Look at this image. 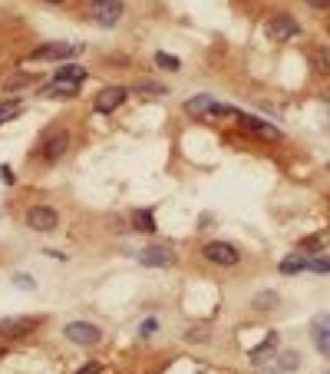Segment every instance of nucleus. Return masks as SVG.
<instances>
[{
	"instance_id": "nucleus-1",
	"label": "nucleus",
	"mask_w": 330,
	"mask_h": 374,
	"mask_svg": "<svg viewBox=\"0 0 330 374\" xmlns=\"http://www.w3.org/2000/svg\"><path fill=\"white\" fill-rule=\"evenodd\" d=\"M63 338L69 344H76V348H96L99 341H102V331L93 322H66Z\"/></svg>"
},
{
	"instance_id": "nucleus-2",
	"label": "nucleus",
	"mask_w": 330,
	"mask_h": 374,
	"mask_svg": "<svg viewBox=\"0 0 330 374\" xmlns=\"http://www.w3.org/2000/svg\"><path fill=\"white\" fill-rule=\"evenodd\" d=\"M23 222H27V229H33V232H53L60 225V212L53 205H30L23 212Z\"/></svg>"
},
{
	"instance_id": "nucleus-3",
	"label": "nucleus",
	"mask_w": 330,
	"mask_h": 374,
	"mask_svg": "<svg viewBox=\"0 0 330 374\" xmlns=\"http://www.w3.org/2000/svg\"><path fill=\"white\" fill-rule=\"evenodd\" d=\"M122 0H93L89 3V20L96 23V27H116L119 20H122Z\"/></svg>"
},
{
	"instance_id": "nucleus-4",
	"label": "nucleus",
	"mask_w": 330,
	"mask_h": 374,
	"mask_svg": "<svg viewBox=\"0 0 330 374\" xmlns=\"http://www.w3.org/2000/svg\"><path fill=\"white\" fill-rule=\"evenodd\" d=\"M201 256L208 258L212 265H221V269H231V265H238V262H241L238 249H234L231 242H205Z\"/></svg>"
},
{
	"instance_id": "nucleus-5",
	"label": "nucleus",
	"mask_w": 330,
	"mask_h": 374,
	"mask_svg": "<svg viewBox=\"0 0 330 374\" xmlns=\"http://www.w3.org/2000/svg\"><path fill=\"white\" fill-rule=\"evenodd\" d=\"M126 96H129L126 86H102L96 96H93V110L102 113V116H106V113H116V110L126 103Z\"/></svg>"
},
{
	"instance_id": "nucleus-6",
	"label": "nucleus",
	"mask_w": 330,
	"mask_h": 374,
	"mask_svg": "<svg viewBox=\"0 0 330 374\" xmlns=\"http://www.w3.org/2000/svg\"><path fill=\"white\" fill-rule=\"evenodd\" d=\"M40 315H14V318H0V335L3 338H23L33 328H40Z\"/></svg>"
},
{
	"instance_id": "nucleus-7",
	"label": "nucleus",
	"mask_w": 330,
	"mask_h": 374,
	"mask_svg": "<svg viewBox=\"0 0 330 374\" xmlns=\"http://www.w3.org/2000/svg\"><path fill=\"white\" fill-rule=\"evenodd\" d=\"M66 56H76V43L50 40V43H40V47L30 53L33 63H47V60H66Z\"/></svg>"
},
{
	"instance_id": "nucleus-8",
	"label": "nucleus",
	"mask_w": 330,
	"mask_h": 374,
	"mask_svg": "<svg viewBox=\"0 0 330 374\" xmlns=\"http://www.w3.org/2000/svg\"><path fill=\"white\" fill-rule=\"evenodd\" d=\"M139 262H142L146 269H172L179 258H175L172 249H165V245H148V249L139 252Z\"/></svg>"
},
{
	"instance_id": "nucleus-9",
	"label": "nucleus",
	"mask_w": 330,
	"mask_h": 374,
	"mask_svg": "<svg viewBox=\"0 0 330 374\" xmlns=\"http://www.w3.org/2000/svg\"><path fill=\"white\" fill-rule=\"evenodd\" d=\"M297 34H300V23L291 14H274V17L267 20V37L271 40H291Z\"/></svg>"
},
{
	"instance_id": "nucleus-10",
	"label": "nucleus",
	"mask_w": 330,
	"mask_h": 374,
	"mask_svg": "<svg viewBox=\"0 0 330 374\" xmlns=\"http://www.w3.org/2000/svg\"><path fill=\"white\" fill-rule=\"evenodd\" d=\"M311 338H314V344H317V355L330 361V315L327 311H320L311 322Z\"/></svg>"
},
{
	"instance_id": "nucleus-11",
	"label": "nucleus",
	"mask_w": 330,
	"mask_h": 374,
	"mask_svg": "<svg viewBox=\"0 0 330 374\" xmlns=\"http://www.w3.org/2000/svg\"><path fill=\"white\" fill-rule=\"evenodd\" d=\"M66 153H69V133H66V129L53 133V136L43 143V163H50V166H53V163H60Z\"/></svg>"
},
{
	"instance_id": "nucleus-12",
	"label": "nucleus",
	"mask_w": 330,
	"mask_h": 374,
	"mask_svg": "<svg viewBox=\"0 0 330 374\" xmlns=\"http://www.w3.org/2000/svg\"><path fill=\"white\" fill-rule=\"evenodd\" d=\"M238 123H241L245 133H251V136H258V139H280L278 126H271V123H264L258 116H238Z\"/></svg>"
},
{
	"instance_id": "nucleus-13",
	"label": "nucleus",
	"mask_w": 330,
	"mask_h": 374,
	"mask_svg": "<svg viewBox=\"0 0 330 374\" xmlns=\"http://www.w3.org/2000/svg\"><path fill=\"white\" fill-rule=\"evenodd\" d=\"M82 86L76 83H60V80H50V86H43V96L47 100H76Z\"/></svg>"
},
{
	"instance_id": "nucleus-14",
	"label": "nucleus",
	"mask_w": 330,
	"mask_h": 374,
	"mask_svg": "<svg viewBox=\"0 0 330 374\" xmlns=\"http://www.w3.org/2000/svg\"><path fill=\"white\" fill-rule=\"evenodd\" d=\"M86 76H89V70L80 67V63H66V67H60L53 73V80H60V83H76V86H82Z\"/></svg>"
},
{
	"instance_id": "nucleus-15",
	"label": "nucleus",
	"mask_w": 330,
	"mask_h": 374,
	"mask_svg": "<svg viewBox=\"0 0 330 374\" xmlns=\"http://www.w3.org/2000/svg\"><path fill=\"white\" fill-rule=\"evenodd\" d=\"M212 106H214V100L208 93H198L192 100H185V113L188 116H205V113H212Z\"/></svg>"
},
{
	"instance_id": "nucleus-16",
	"label": "nucleus",
	"mask_w": 330,
	"mask_h": 374,
	"mask_svg": "<svg viewBox=\"0 0 330 374\" xmlns=\"http://www.w3.org/2000/svg\"><path fill=\"white\" fill-rule=\"evenodd\" d=\"M129 225L135 232H155V219H152V209H135L129 216Z\"/></svg>"
},
{
	"instance_id": "nucleus-17",
	"label": "nucleus",
	"mask_w": 330,
	"mask_h": 374,
	"mask_svg": "<svg viewBox=\"0 0 330 374\" xmlns=\"http://www.w3.org/2000/svg\"><path fill=\"white\" fill-rule=\"evenodd\" d=\"M20 113H23V103L20 100H0V126L3 123H14Z\"/></svg>"
},
{
	"instance_id": "nucleus-18",
	"label": "nucleus",
	"mask_w": 330,
	"mask_h": 374,
	"mask_svg": "<svg viewBox=\"0 0 330 374\" xmlns=\"http://www.w3.org/2000/svg\"><path fill=\"white\" fill-rule=\"evenodd\" d=\"M30 83H33V73H10L0 86H3L7 93H16V90H27Z\"/></svg>"
},
{
	"instance_id": "nucleus-19",
	"label": "nucleus",
	"mask_w": 330,
	"mask_h": 374,
	"mask_svg": "<svg viewBox=\"0 0 330 374\" xmlns=\"http://www.w3.org/2000/svg\"><path fill=\"white\" fill-rule=\"evenodd\" d=\"M274 344H278V335L271 331V335H267V341H264V344H258V348L251 351V361H254V364H261V361H267V357L274 355Z\"/></svg>"
},
{
	"instance_id": "nucleus-20",
	"label": "nucleus",
	"mask_w": 330,
	"mask_h": 374,
	"mask_svg": "<svg viewBox=\"0 0 330 374\" xmlns=\"http://www.w3.org/2000/svg\"><path fill=\"white\" fill-rule=\"evenodd\" d=\"M135 93H146V96H165L168 93V83H155V80H139V83H132Z\"/></svg>"
},
{
	"instance_id": "nucleus-21",
	"label": "nucleus",
	"mask_w": 330,
	"mask_h": 374,
	"mask_svg": "<svg viewBox=\"0 0 330 374\" xmlns=\"http://www.w3.org/2000/svg\"><path fill=\"white\" fill-rule=\"evenodd\" d=\"M307 269V262L300 256H287V258H280V265H278V272L280 275H300Z\"/></svg>"
},
{
	"instance_id": "nucleus-22",
	"label": "nucleus",
	"mask_w": 330,
	"mask_h": 374,
	"mask_svg": "<svg viewBox=\"0 0 330 374\" xmlns=\"http://www.w3.org/2000/svg\"><path fill=\"white\" fill-rule=\"evenodd\" d=\"M152 60H155V67L168 70V73H179V70H182V60H179V56H175V53H165V50H159V53H155V56H152Z\"/></svg>"
},
{
	"instance_id": "nucleus-23",
	"label": "nucleus",
	"mask_w": 330,
	"mask_h": 374,
	"mask_svg": "<svg viewBox=\"0 0 330 374\" xmlns=\"http://www.w3.org/2000/svg\"><path fill=\"white\" fill-rule=\"evenodd\" d=\"M311 56H314V70H317L320 76H330V50L327 47H317Z\"/></svg>"
},
{
	"instance_id": "nucleus-24",
	"label": "nucleus",
	"mask_w": 330,
	"mask_h": 374,
	"mask_svg": "<svg viewBox=\"0 0 330 374\" xmlns=\"http://www.w3.org/2000/svg\"><path fill=\"white\" fill-rule=\"evenodd\" d=\"M280 368H284V371L300 368V355H297V351H280Z\"/></svg>"
},
{
	"instance_id": "nucleus-25",
	"label": "nucleus",
	"mask_w": 330,
	"mask_h": 374,
	"mask_svg": "<svg viewBox=\"0 0 330 374\" xmlns=\"http://www.w3.org/2000/svg\"><path fill=\"white\" fill-rule=\"evenodd\" d=\"M307 269L317 275H330V258H314V262H307Z\"/></svg>"
},
{
	"instance_id": "nucleus-26",
	"label": "nucleus",
	"mask_w": 330,
	"mask_h": 374,
	"mask_svg": "<svg viewBox=\"0 0 330 374\" xmlns=\"http://www.w3.org/2000/svg\"><path fill=\"white\" fill-rule=\"evenodd\" d=\"M155 331H159V318H146V322H142V328H139V335H142V338L155 335Z\"/></svg>"
},
{
	"instance_id": "nucleus-27",
	"label": "nucleus",
	"mask_w": 330,
	"mask_h": 374,
	"mask_svg": "<svg viewBox=\"0 0 330 374\" xmlns=\"http://www.w3.org/2000/svg\"><path fill=\"white\" fill-rule=\"evenodd\" d=\"M14 285H16V289H27V291L36 289V282H33L30 275H14Z\"/></svg>"
},
{
	"instance_id": "nucleus-28",
	"label": "nucleus",
	"mask_w": 330,
	"mask_h": 374,
	"mask_svg": "<svg viewBox=\"0 0 330 374\" xmlns=\"http://www.w3.org/2000/svg\"><path fill=\"white\" fill-rule=\"evenodd\" d=\"M264 298H258V302H254V305L258 308H274L278 305V298H274V291H261Z\"/></svg>"
},
{
	"instance_id": "nucleus-29",
	"label": "nucleus",
	"mask_w": 330,
	"mask_h": 374,
	"mask_svg": "<svg viewBox=\"0 0 330 374\" xmlns=\"http://www.w3.org/2000/svg\"><path fill=\"white\" fill-rule=\"evenodd\" d=\"M307 7H314V10H330V0H304Z\"/></svg>"
},
{
	"instance_id": "nucleus-30",
	"label": "nucleus",
	"mask_w": 330,
	"mask_h": 374,
	"mask_svg": "<svg viewBox=\"0 0 330 374\" xmlns=\"http://www.w3.org/2000/svg\"><path fill=\"white\" fill-rule=\"evenodd\" d=\"M76 374H102V368H99V364H86V368H80Z\"/></svg>"
},
{
	"instance_id": "nucleus-31",
	"label": "nucleus",
	"mask_w": 330,
	"mask_h": 374,
	"mask_svg": "<svg viewBox=\"0 0 330 374\" xmlns=\"http://www.w3.org/2000/svg\"><path fill=\"white\" fill-rule=\"evenodd\" d=\"M43 3H53V7H60V3H66V0H43Z\"/></svg>"
},
{
	"instance_id": "nucleus-32",
	"label": "nucleus",
	"mask_w": 330,
	"mask_h": 374,
	"mask_svg": "<svg viewBox=\"0 0 330 374\" xmlns=\"http://www.w3.org/2000/svg\"><path fill=\"white\" fill-rule=\"evenodd\" d=\"M320 96H324V100H327V103H330V90H324V93H320Z\"/></svg>"
},
{
	"instance_id": "nucleus-33",
	"label": "nucleus",
	"mask_w": 330,
	"mask_h": 374,
	"mask_svg": "<svg viewBox=\"0 0 330 374\" xmlns=\"http://www.w3.org/2000/svg\"><path fill=\"white\" fill-rule=\"evenodd\" d=\"M0 357H3V348H0Z\"/></svg>"
},
{
	"instance_id": "nucleus-34",
	"label": "nucleus",
	"mask_w": 330,
	"mask_h": 374,
	"mask_svg": "<svg viewBox=\"0 0 330 374\" xmlns=\"http://www.w3.org/2000/svg\"><path fill=\"white\" fill-rule=\"evenodd\" d=\"M327 374H330V371H327Z\"/></svg>"
}]
</instances>
